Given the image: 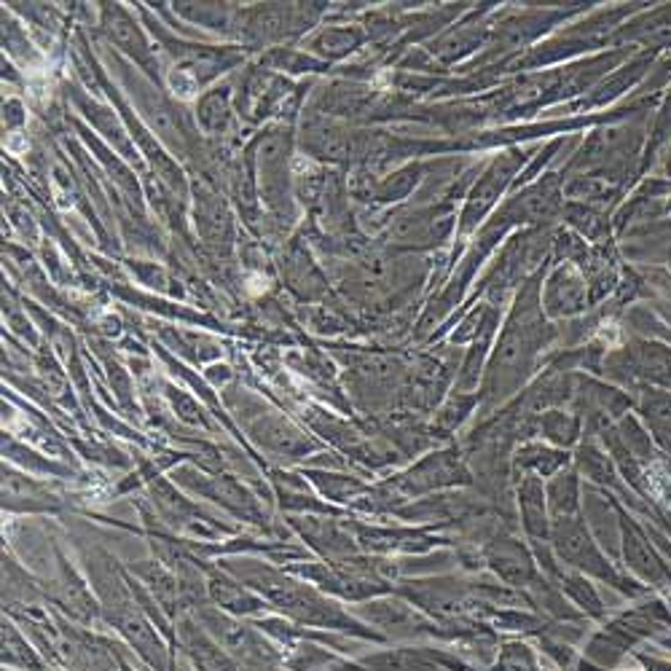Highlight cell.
<instances>
[{"instance_id":"1","label":"cell","mask_w":671,"mask_h":671,"mask_svg":"<svg viewBox=\"0 0 671 671\" xmlns=\"http://www.w3.org/2000/svg\"><path fill=\"white\" fill-rule=\"evenodd\" d=\"M541 282V272H535L524 282L516 304L511 306V315H507L503 331L494 342V353L486 366L484 392H481V400L486 406H500L511 395H516L518 387L530 379L537 357L548 344L551 325L543 312Z\"/></svg>"},{"instance_id":"2","label":"cell","mask_w":671,"mask_h":671,"mask_svg":"<svg viewBox=\"0 0 671 671\" xmlns=\"http://www.w3.org/2000/svg\"><path fill=\"white\" fill-rule=\"evenodd\" d=\"M221 569L234 575L250 591L259 594L269 607H274L287 620L304 626V629L315 626L319 631H342V635L360 639H381L371 629H366L360 620L344 612L334 599H328V594L296 578V575L285 573V569H274L272 564L248 559V556H229V559L221 562Z\"/></svg>"},{"instance_id":"3","label":"cell","mask_w":671,"mask_h":671,"mask_svg":"<svg viewBox=\"0 0 671 671\" xmlns=\"http://www.w3.org/2000/svg\"><path fill=\"white\" fill-rule=\"evenodd\" d=\"M255 188L269 216L277 223L291 226L296 221V202H293V184L296 175L291 172V150H293V132L287 124L269 127L255 140Z\"/></svg>"},{"instance_id":"4","label":"cell","mask_w":671,"mask_h":671,"mask_svg":"<svg viewBox=\"0 0 671 671\" xmlns=\"http://www.w3.org/2000/svg\"><path fill=\"white\" fill-rule=\"evenodd\" d=\"M229 406L234 411H240L237 417H240V422H244L248 436L253 438L261 449L272 451V454L285 457V460H304L306 454H312V451L317 449V443L312 441V438H306L296 424L287 422L277 411H269L259 400H250L242 395L240 406Z\"/></svg>"},{"instance_id":"5","label":"cell","mask_w":671,"mask_h":671,"mask_svg":"<svg viewBox=\"0 0 671 671\" xmlns=\"http://www.w3.org/2000/svg\"><path fill=\"white\" fill-rule=\"evenodd\" d=\"M172 479H175V484L184 486L186 492L197 494V497L212 500V503L221 505L223 511H229L231 516H237V518H242V522L269 530L266 511H263L259 500L253 497V492H250V489L244 484H240L237 479H231V475L199 473L197 468L184 465V468H175Z\"/></svg>"},{"instance_id":"6","label":"cell","mask_w":671,"mask_h":671,"mask_svg":"<svg viewBox=\"0 0 671 671\" xmlns=\"http://www.w3.org/2000/svg\"><path fill=\"white\" fill-rule=\"evenodd\" d=\"M551 543H554L556 556L562 562H567L569 567L580 569V573L594 575V578L610 583V586L623 588V580L616 569L610 567V562L601 556V551L594 543L591 532L583 524L580 516L573 518H559V522H551Z\"/></svg>"},{"instance_id":"7","label":"cell","mask_w":671,"mask_h":671,"mask_svg":"<svg viewBox=\"0 0 671 671\" xmlns=\"http://www.w3.org/2000/svg\"><path fill=\"white\" fill-rule=\"evenodd\" d=\"M524 150H507V154L497 156V159L486 167V172L481 175L479 184L470 188L468 193V205L460 218V234H470V231L479 229V223L484 221L486 212L503 197L505 188L513 184V178H516L518 169L524 167Z\"/></svg>"},{"instance_id":"8","label":"cell","mask_w":671,"mask_h":671,"mask_svg":"<svg viewBox=\"0 0 671 671\" xmlns=\"http://www.w3.org/2000/svg\"><path fill=\"white\" fill-rule=\"evenodd\" d=\"M317 9L312 6H282V3H266L259 9L242 11L240 17V33L248 43L261 46V43H274L282 38L298 33L306 24L312 22Z\"/></svg>"},{"instance_id":"9","label":"cell","mask_w":671,"mask_h":671,"mask_svg":"<svg viewBox=\"0 0 671 671\" xmlns=\"http://www.w3.org/2000/svg\"><path fill=\"white\" fill-rule=\"evenodd\" d=\"M150 497H154L156 511H159L161 522H167L175 532H184L191 537H221L223 532H229L221 526L216 518H210L207 513L199 511L197 503L184 497L169 481L154 475L150 479Z\"/></svg>"},{"instance_id":"10","label":"cell","mask_w":671,"mask_h":671,"mask_svg":"<svg viewBox=\"0 0 671 671\" xmlns=\"http://www.w3.org/2000/svg\"><path fill=\"white\" fill-rule=\"evenodd\" d=\"M541 301L545 317H575L588 306V280L578 272L573 261H564L548 274L541 287Z\"/></svg>"},{"instance_id":"11","label":"cell","mask_w":671,"mask_h":671,"mask_svg":"<svg viewBox=\"0 0 671 671\" xmlns=\"http://www.w3.org/2000/svg\"><path fill=\"white\" fill-rule=\"evenodd\" d=\"M60 658L73 671H122L113 642L86 629H73L65 620H60Z\"/></svg>"},{"instance_id":"12","label":"cell","mask_w":671,"mask_h":671,"mask_svg":"<svg viewBox=\"0 0 671 671\" xmlns=\"http://www.w3.org/2000/svg\"><path fill=\"white\" fill-rule=\"evenodd\" d=\"M468 470L462 465L460 454L457 451H438V454L424 457L417 468H411L409 473L400 475L395 481V489L409 497H417V494L424 492H436V489L443 486H454V484H468Z\"/></svg>"},{"instance_id":"13","label":"cell","mask_w":671,"mask_h":671,"mask_svg":"<svg viewBox=\"0 0 671 671\" xmlns=\"http://www.w3.org/2000/svg\"><path fill=\"white\" fill-rule=\"evenodd\" d=\"M193 218H197V234L202 242L216 253H229L234 244V223H231V212L226 207L223 197L212 191L207 184L193 186Z\"/></svg>"},{"instance_id":"14","label":"cell","mask_w":671,"mask_h":671,"mask_svg":"<svg viewBox=\"0 0 671 671\" xmlns=\"http://www.w3.org/2000/svg\"><path fill=\"white\" fill-rule=\"evenodd\" d=\"M175 629H178V644L184 648V653L197 671H240V663L207 635L205 626L193 616L184 612L178 618V623H175Z\"/></svg>"},{"instance_id":"15","label":"cell","mask_w":671,"mask_h":671,"mask_svg":"<svg viewBox=\"0 0 671 671\" xmlns=\"http://www.w3.org/2000/svg\"><path fill=\"white\" fill-rule=\"evenodd\" d=\"M291 526L298 532L301 541L310 543L328 564H342L355 556V541L349 532L328 516H293Z\"/></svg>"},{"instance_id":"16","label":"cell","mask_w":671,"mask_h":671,"mask_svg":"<svg viewBox=\"0 0 671 671\" xmlns=\"http://www.w3.org/2000/svg\"><path fill=\"white\" fill-rule=\"evenodd\" d=\"M607 366H610L612 374L629 368V376H639V379L658 381V385L671 387V349L648 342V338L635 342L631 347L610 355Z\"/></svg>"},{"instance_id":"17","label":"cell","mask_w":671,"mask_h":671,"mask_svg":"<svg viewBox=\"0 0 671 671\" xmlns=\"http://www.w3.org/2000/svg\"><path fill=\"white\" fill-rule=\"evenodd\" d=\"M103 33L108 35V41L113 46L122 49L124 54L132 56L143 71L154 75L156 62H154V52H150V43L146 33L137 28V22L127 14V9L118 3H103Z\"/></svg>"},{"instance_id":"18","label":"cell","mask_w":671,"mask_h":671,"mask_svg":"<svg viewBox=\"0 0 671 671\" xmlns=\"http://www.w3.org/2000/svg\"><path fill=\"white\" fill-rule=\"evenodd\" d=\"M3 511L9 513H60L62 503L46 484L3 465Z\"/></svg>"},{"instance_id":"19","label":"cell","mask_w":671,"mask_h":671,"mask_svg":"<svg viewBox=\"0 0 671 671\" xmlns=\"http://www.w3.org/2000/svg\"><path fill=\"white\" fill-rule=\"evenodd\" d=\"M207 573V594H210V601L218 607V610L229 612V616H259V612L266 610V601H263L259 594L250 591L244 583H240L234 575H229L221 567H205Z\"/></svg>"},{"instance_id":"20","label":"cell","mask_w":671,"mask_h":671,"mask_svg":"<svg viewBox=\"0 0 671 671\" xmlns=\"http://www.w3.org/2000/svg\"><path fill=\"white\" fill-rule=\"evenodd\" d=\"M486 564L494 569V575L500 580L513 588L532 586L537 580L535 559H532L530 551L516 537H497L494 543H489Z\"/></svg>"},{"instance_id":"21","label":"cell","mask_w":671,"mask_h":671,"mask_svg":"<svg viewBox=\"0 0 671 671\" xmlns=\"http://www.w3.org/2000/svg\"><path fill=\"white\" fill-rule=\"evenodd\" d=\"M282 277L301 301H315L328 291V280L301 240L287 242L285 253H282Z\"/></svg>"},{"instance_id":"22","label":"cell","mask_w":671,"mask_h":671,"mask_svg":"<svg viewBox=\"0 0 671 671\" xmlns=\"http://www.w3.org/2000/svg\"><path fill=\"white\" fill-rule=\"evenodd\" d=\"M518 507H522V522L532 543L551 541V513L541 475L518 479Z\"/></svg>"},{"instance_id":"23","label":"cell","mask_w":671,"mask_h":671,"mask_svg":"<svg viewBox=\"0 0 671 671\" xmlns=\"http://www.w3.org/2000/svg\"><path fill=\"white\" fill-rule=\"evenodd\" d=\"M129 569H132V575L140 578L143 586L148 588V594L154 597L156 605L167 612V618L178 620V610H184V605H180V586H178V578H175L172 569L165 567L159 559L137 562V564H132Z\"/></svg>"},{"instance_id":"24","label":"cell","mask_w":671,"mask_h":671,"mask_svg":"<svg viewBox=\"0 0 671 671\" xmlns=\"http://www.w3.org/2000/svg\"><path fill=\"white\" fill-rule=\"evenodd\" d=\"M60 588H62V610L67 612V616H73L75 620H84V623H92V620H97L103 616V610H99V601L92 597V591L86 588V583L78 578V575L73 573V567L60 556Z\"/></svg>"},{"instance_id":"25","label":"cell","mask_w":671,"mask_h":671,"mask_svg":"<svg viewBox=\"0 0 671 671\" xmlns=\"http://www.w3.org/2000/svg\"><path fill=\"white\" fill-rule=\"evenodd\" d=\"M360 616L368 623L390 631V635H422V631H432L413 616L409 605H400V601H368V605H363Z\"/></svg>"},{"instance_id":"26","label":"cell","mask_w":671,"mask_h":671,"mask_svg":"<svg viewBox=\"0 0 671 671\" xmlns=\"http://www.w3.org/2000/svg\"><path fill=\"white\" fill-rule=\"evenodd\" d=\"M623 554H626V562H629V567L635 569L637 575H642L644 580L661 583L669 575L667 567H663V564L656 559L653 551H650V545L642 537V532H639L631 522H626V518H623Z\"/></svg>"},{"instance_id":"27","label":"cell","mask_w":671,"mask_h":671,"mask_svg":"<svg viewBox=\"0 0 671 671\" xmlns=\"http://www.w3.org/2000/svg\"><path fill=\"white\" fill-rule=\"evenodd\" d=\"M197 122L207 135L221 137L231 127V86H216L197 99Z\"/></svg>"},{"instance_id":"28","label":"cell","mask_w":671,"mask_h":671,"mask_svg":"<svg viewBox=\"0 0 671 671\" xmlns=\"http://www.w3.org/2000/svg\"><path fill=\"white\" fill-rule=\"evenodd\" d=\"M287 671H366L312 642H296L285 656Z\"/></svg>"},{"instance_id":"29","label":"cell","mask_w":671,"mask_h":671,"mask_svg":"<svg viewBox=\"0 0 671 671\" xmlns=\"http://www.w3.org/2000/svg\"><path fill=\"white\" fill-rule=\"evenodd\" d=\"M545 500H548V513L554 522L578 516V507H580L578 473H575V470H559L556 475H551V484L545 486Z\"/></svg>"},{"instance_id":"30","label":"cell","mask_w":671,"mask_h":671,"mask_svg":"<svg viewBox=\"0 0 671 671\" xmlns=\"http://www.w3.org/2000/svg\"><path fill=\"white\" fill-rule=\"evenodd\" d=\"M567 468V454L562 449L543 447V443H524L513 457V470H524V475H556Z\"/></svg>"},{"instance_id":"31","label":"cell","mask_w":671,"mask_h":671,"mask_svg":"<svg viewBox=\"0 0 671 671\" xmlns=\"http://www.w3.org/2000/svg\"><path fill=\"white\" fill-rule=\"evenodd\" d=\"M3 667L17 671H43L46 663L11 620H3Z\"/></svg>"},{"instance_id":"32","label":"cell","mask_w":671,"mask_h":671,"mask_svg":"<svg viewBox=\"0 0 671 671\" xmlns=\"http://www.w3.org/2000/svg\"><path fill=\"white\" fill-rule=\"evenodd\" d=\"M363 33L357 28H328L323 33L312 38V52L319 60H342V56L353 54L355 49H360Z\"/></svg>"},{"instance_id":"33","label":"cell","mask_w":671,"mask_h":671,"mask_svg":"<svg viewBox=\"0 0 671 671\" xmlns=\"http://www.w3.org/2000/svg\"><path fill=\"white\" fill-rule=\"evenodd\" d=\"M537 430L548 438L554 447L567 449L573 443H578L580 438V417L573 411H562V409H548L541 413L537 419Z\"/></svg>"},{"instance_id":"34","label":"cell","mask_w":671,"mask_h":671,"mask_svg":"<svg viewBox=\"0 0 671 671\" xmlns=\"http://www.w3.org/2000/svg\"><path fill=\"white\" fill-rule=\"evenodd\" d=\"M78 108L84 111V116L90 118V122L94 124V129H97L99 135L105 137V140H111L113 146L122 150V154H127V159H132L127 132H124V127L116 122V116H113L108 108H103V105H97V103H92V99L81 97V94H78Z\"/></svg>"},{"instance_id":"35","label":"cell","mask_w":671,"mask_h":671,"mask_svg":"<svg viewBox=\"0 0 671 671\" xmlns=\"http://www.w3.org/2000/svg\"><path fill=\"white\" fill-rule=\"evenodd\" d=\"M175 11L212 30H231L237 17H242L231 3H175Z\"/></svg>"},{"instance_id":"36","label":"cell","mask_w":671,"mask_h":671,"mask_svg":"<svg viewBox=\"0 0 671 671\" xmlns=\"http://www.w3.org/2000/svg\"><path fill=\"white\" fill-rule=\"evenodd\" d=\"M360 667L366 671H443L441 667L428 661V656L413 653V650H398V653H376L363 658Z\"/></svg>"},{"instance_id":"37","label":"cell","mask_w":671,"mask_h":671,"mask_svg":"<svg viewBox=\"0 0 671 671\" xmlns=\"http://www.w3.org/2000/svg\"><path fill=\"white\" fill-rule=\"evenodd\" d=\"M419 178H422V167L419 165L398 169V172L387 175V178H381L379 184L371 188V199L374 202H400V199H406L413 191Z\"/></svg>"},{"instance_id":"38","label":"cell","mask_w":671,"mask_h":671,"mask_svg":"<svg viewBox=\"0 0 671 671\" xmlns=\"http://www.w3.org/2000/svg\"><path fill=\"white\" fill-rule=\"evenodd\" d=\"M306 479L317 486V492L323 497L334 500V503H344V500H353L360 492H366V486L353 479V475L328 473V470H306Z\"/></svg>"},{"instance_id":"39","label":"cell","mask_w":671,"mask_h":671,"mask_svg":"<svg viewBox=\"0 0 671 671\" xmlns=\"http://www.w3.org/2000/svg\"><path fill=\"white\" fill-rule=\"evenodd\" d=\"M556 578L562 583V591H567L569 597L578 607H583L586 612H591L594 618L601 616V601L594 591V586L588 583L583 575H569V573H556Z\"/></svg>"},{"instance_id":"40","label":"cell","mask_w":671,"mask_h":671,"mask_svg":"<svg viewBox=\"0 0 671 671\" xmlns=\"http://www.w3.org/2000/svg\"><path fill=\"white\" fill-rule=\"evenodd\" d=\"M481 403V395L479 392H457L451 395L449 403L443 406L441 413H438V430L441 432H451L457 428V424L462 422V419L468 417L470 411H473V406Z\"/></svg>"},{"instance_id":"41","label":"cell","mask_w":671,"mask_h":671,"mask_svg":"<svg viewBox=\"0 0 671 671\" xmlns=\"http://www.w3.org/2000/svg\"><path fill=\"white\" fill-rule=\"evenodd\" d=\"M3 457H9L11 462H19V465L28 468V470H38V473H62V475L71 473V470H67V468L41 460V457L33 454V451H30V449L19 447L14 438H6V436H3Z\"/></svg>"},{"instance_id":"42","label":"cell","mask_w":671,"mask_h":671,"mask_svg":"<svg viewBox=\"0 0 671 671\" xmlns=\"http://www.w3.org/2000/svg\"><path fill=\"white\" fill-rule=\"evenodd\" d=\"M167 390V398H169V403H172V409L178 411V417L184 419V422H188V424H193V428H205V430H210L212 424H210V419L205 417V411H202V406L197 403V400L191 398V395H186L184 390H178V387H165Z\"/></svg>"},{"instance_id":"43","label":"cell","mask_w":671,"mask_h":671,"mask_svg":"<svg viewBox=\"0 0 671 671\" xmlns=\"http://www.w3.org/2000/svg\"><path fill=\"white\" fill-rule=\"evenodd\" d=\"M578 468L588 475V479L599 481V484H607V481L616 479V475H612V465L607 462V457L601 454L597 447H594V443H583L580 447Z\"/></svg>"},{"instance_id":"44","label":"cell","mask_w":671,"mask_h":671,"mask_svg":"<svg viewBox=\"0 0 671 671\" xmlns=\"http://www.w3.org/2000/svg\"><path fill=\"white\" fill-rule=\"evenodd\" d=\"M497 669L500 671H537V663H535V656H532V650L524 648V644H505V648L500 650Z\"/></svg>"},{"instance_id":"45","label":"cell","mask_w":671,"mask_h":671,"mask_svg":"<svg viewBox=\"0 0 671 671\" xmlns=\"http://www.w3.org/2000/svg\"><path fill=\"white\" fill-rule=\"evenodd\" d=\"M669 169H671V161H669Z\"/></svg>"}]
</instances>
